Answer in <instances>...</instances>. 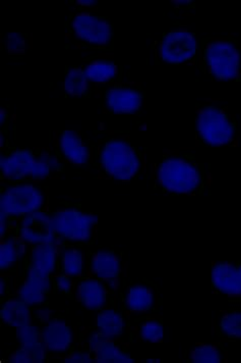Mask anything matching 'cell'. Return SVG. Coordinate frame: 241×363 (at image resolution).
Segmentation results:
<instances>
[{
  "label": "cell",
  "instance_id": "30",
  "mask_svg": "<svg viewBox=\"0 0 241 363\" xmlns=\"http://www.w3.org/2000/svg\"><path fill=\"white\" fill-rule=\"evenodd\" d=\"M224 358V351L214 344H199L189 353L192 363H221Z\"/></svg>",
  "mask_w": 241,
  "mask_h": 363
},
{
  "label": "cell",
  "instance_id": "4",
  "mask_svg": "<svg viewBox=\"0 0 241 363\" xmlns=\"http://www.w3.org/2000/svg\"><path fill=\"white\" fill-rule=\"evenodd\" d=\"M201 66L215 80H237L241 77L240 43L233 37L204 38Z\"/></svg>",
  "mask_w": 241,
  "mask_h": 363
},
{
  "label": "cell",
  "instance_id": "31",
  "mask_svg": "<svg viewBox=\"0 0 241 363\" xmlns=\"http://www.w3.org/2000/svg\"><path fill=\"white\" fill-rule=\"evenodd\" d=\"M165 336L164 325L159 320H148L139 328V337L147 343H162Z\"/></svg>",
  "mask_w": 241,
  "mask_h": 363
},
{
  "label": "cell",
  "instance_id": "14",
  "mask_svg": "<svg viewBox=\"0 0 241 363\" xmlns=\"http://www.w3.org/2000/svg\"><path fill=\"white\" fill-rule=\"evenodd\" d=\"M41 339L50 354H69L74 343V330L66 320L53 318L42 328Z\"/></svg>",
  "mask_w": 241,
  "mask_h": 363
},
{
  "label": "cell",
  "instance_id": "36",
  "mask_svg": "<svg viewBox=\"0 0 241 363\" xmlns=\"http://www.w3.org/2000/svg\"><path fill=\"white\" fill-rule=\"evenodd\" d=\"M76 2V6H80L83 9H91L93 6H97V1H95V0H78V1Z\"/></svg>",
  "mask_w": 241,
  "mask_h": 363
},
{
  "label": "cell",
  "instance_id": "6",
  "mask_svg": "<svg viewBox=\"0 0 241 363\" xmlns=\"http://www.w3.org/2000/svg\"><path fill=\"white\" fill-rule=\"evenodd\" d=\"M66 29L73 38L90 50L112 48L114 26L107 17L90 11H80L67 18Z\"/></svg>",
  "mask_w": 241,
  "mask_h": 363
},
{
  "label": "cell",
  "instance_id": "27",
  "mask_svg": "<svg viewBox=\"0 0 241 363\" xmlns=\"http://www.w3.org/2000/svg\"><path fill=\"white\" fill-rule=\"evenodd\" d=\"M91 85L86 77L83 67L67 66L64 71V90L69 97H89L91 95Z\"/></svg>",
  "mask_w": 241,
  "mask_h": 363
},
{
  "label": "cell",
  "instance_id": "29",
  "mask_svg": "<svg viewBox=\"0 0 241 363\" xmlns=\"http://www.w3.org/2000/svg\"><path fill=\"white\" fill-rule=\"evenodd\" d=\"M218 330L224 338L241 340V309L225 313L218 323Z\"/></svg>",
  "mask_w": 241,
  "mask_h": 363
},
{
  "label": "cell",
  "instance_id": "28",
  "mask_svg": "<svg viewBox=\"0 0 241 363\" xmlns=\"http://www.w3.org/2000/svg\"><path fill=\"white\" fill-rule=\"evenodd\" d=\"M59 271L71 279L83 278L86 272L83 251L73 245L64 246L59 252Z\"/></svg>",
  "mask_w": 241,
  "mask_h": 363
},
{
  "label": "cell",
  "instance_id": "1",
  "mask_svg": "<svg viewBox=\"0 0 241 363\" xmlns=\"http://www.w3.org/2000/svg\"><path fill=\"white\" fill-rule=\"evenodd\" d=\"M156 182L169 195L204 194L208 178L205 167L192 155H165L156 164Z\"/></svg>",
  "mask_w": 241,
  "mask_h": 363
},
{
  "label": "cell",
  "instance_id": "9",
  "mask_svg": "<svg viewBox=\"0 0 241 363\" xmlns=\"http://www.w3.org/2000/svg\"><path fill=\"white\" fill-rule=\"evenodd\" d=\"M158 53L162 62L166 64H191L199 57L196 34L184 29L165 32L160 40Z\"/></svg>",
  "mask_w": 241,
  "mask_h": 363
},
{
  "label": "cell",
  "instance_id": "18",
  "mask_svg": "<svg viewBox=\"0 0 241 363\" xmlns=\"http://www.w3.org/2000/svg\"><path fill=\"white\" fill-rule=\"evenodd\" d=\"M88 345L96 363L134 362V358L127 353V351L118 346L114 340L105 338L97 330L90 335Z\"/></svg>",
  "mask_w": 241,
  "mask_h": 363
},
{
  "label": "cell",
  "instance_id": "7",
  "mask_svg": "<svg viewBox=\"0 0 241 363\" xmlns=\"http://www.w3.org/2000/svg\"><path fill=\"white\" fill-rule=\"evenodd\" d=\"M53 229L62 243L86 244L94 238L98 216L76 206H66L53 211Z\"/></svg>",
  "mask_w": 241,
  "mask_h": 363
},
{
  "label": "cell",
  "instance_id": "22",
  "mask_svg": "<svg viewBox=\"0 0 241 363\" xmlns=\"http://www.w3.org/2000/svg\"><path fill=\"white\" fill-rule=\"evenodd\" d=\"M156 306V294L147 285H133L124 295V306L129 313L143 314L150 313Z\"/></svg>",
  "mask_w": 241,
  "mask_h": 363
},
{
  "label": "cell",
  "instance_id": "19",
  "mask_svg": "<svg viewBox=\"0 0 241 363\" xmlns=\"http://www.w3.org/2000/svg\"><path fill=\"white\" fill-rule=\"evenodd\" d=\"M89 82L93 85L108 86L119 83L122 67L108 58H94L83 66Z\"/></svg>",
  "mask_w": 241,
  "mask_h": 363
},
{
  "label": "cell",
  "instance_id": "32",
  "mask_svg": "<svg viewBox=\"0 0 241 363\" xmlns=\"http://www.w3.org/2000/svg\"><path fill=\"white\" fill-rule=\"evenodd\" d=\"M28 34L20 32H9L4 35L2 45L11 57H20L25 55L28 45Z\"/></svg>",
  "mask_w": 241,
  "mask_h": 363
},
{
  "label": "cell",
  "instance_id": "24",
  "mask_svg": "<svg viewBox=\"0 0 241 363\" xmlns=\"http://www.w3.org/2000/svg\"><path fill=\"white\" fill-rule=\"evenodd\" d=\"M127 323L124 314L114 308H103L96 316V330L102 336L110 340H117L124 336Z\"/></svg>",
  "mask_w": 241,
  "mask_h": 363
},
{
  "label": "cell",
  "instance_id": "16",
  "mask_svg": "<svg viewBox=\"0 0 241 363\" xmlns=\"http://www.w3.org/2000/svg\"><path fill=\"white\" fill-rule=\"evenodd\" d=\"M211 285L219 294L241 300V276L236 264L216 262L211 269Z\"/></svg>",
  "mask_w": 241,
  "mask_h": 363
},
{
  "label": "cell",
  "instance_id": "3",
  "mask_svg": "<svg viewBox=\"0 0 241 363\" xmlns=\"http://www.w3.org/2000/svg\"><path fill=\"white\" fill-rule=\"evenodd\" d=\"M196 137L210 147H223L237 138L238 124L228 109L215 104H199L196 113Z\"/></svg>",
  "mask_w": 241,
  "mask_h": 363
},
{
  "label": "cell",
  "instance_id": "21",
  "mask_svg": "<svg viewBox=\"0 0 241 363\" xmlns=\"http://www.w3.org/2000/svg\"><path fill=\"white\" fill-rule=\"evenodd\" d=\"M0 320L4 325L15 329L30 325L32 323L31 306L17 296L6 298L0 307Z\"/></svg>",
  "mask_w": 241,
  "mask_h": 363
},
{
  "label": "cell",
  "instance_id": "39",
  "mask_svg": "<svg viewBox=\"0 0 241 363\" xmlns=\"http://www.w3.org/2000/svg\"><path fill=\"white\" fill-rule=\"evenodd\" d=\"M160 360L158 359H147L146 360V362H159Z\"/></svg>",
  "mask_w": 241,
  "mask_h": 363
},
{
  "label": "cell",
  "instance_id": "5",
  "mask_svg": "<svg viewBox=\"0 0 241 363\" xmlns=\"http://www.w3.org/2000/svg\"><path fill=\"white\" fill-rule=\"evenodd\" d=\"M47 204V193L37 182L23 181L6 183L0 193V215L11 220L44 211Z\"/></svg>",
  "mask_w": 241,
  "mask_h": 363
},
{
  "label": "cell",
  "instance_id": "12",
  "mask_svg": "<svg viewBox=\"0 0 241 363\" xmlns=\"http://www.w3.org/2000/svg\"><path fill=\"white\" fill-rule=\"evenodd\" d=\"M52 278L28 265L24 280L18 286L17 297L31 307L43 306L53 289Z\"/></svg>",
  "mask_w": 241,
  "mask_h": 363
},
{
  "label": "cell",
  "instance_id": "13",
  "mask_svg": "<svg viewBox=\"0 0 241 363\" xmlns=\"http://www.w3.org/2000/svg\"><path fill=\"white\" fill-rule=\"evenodd\" d=\"M57 153L66 164L83 167L91 160V150L80 132L62 130L57 133Z\"/></svg>",
  "mask_w": 241,
  "mask_h": 363
},
{
  "label": "cell",
  "instance_id": "20",
  "mask_svg": "<svg viewBox=\"0 0 241 363\" xmlns=\"http://www.w3.org/2000/svg\"><path fill=\"white\" fill-rule=\"evenodd\" d=\"M28 265L48 276H55L59 267V246L57 244L31 246Z\"/></svg>",
  "mask_w": 241,
  "mask_h": 363
},
{
  "label": "cell",
  "instance_id": "8",
  "mask_svg": "<svg viewBox=\"0 0 241 363\" xmlns=\"http://www.w3.org/2000/svg\"><path fill=\"white\" fill-rule=\"evenodd\" d=\"M104 111L110 115H134L143 108L146 91L131 84H111L101 90Z\"/></svg>",
  "mask_w": 241,
  "mask_h": 363
},
{
  "label": "cell",
  "instance_id": "11",
  "mask_svg": "<svg viewBox=\"0 0 241 363\" xmlns=\"http://www.w3.org/2000/svg\"><path fill=\"white\" fill-rule=\"evenodd\" d=\"M37 150L34 149H8L0 157L1 180L6 183L31 181Z\"/></svg>",
  "mask_w": 241,
  "mask_h": 363
},
{
  "label": "cell",
  "instance_id": "10",
  "mask_svg": "<svg viewBox=\"0 0 241 363\" xmlns=\"http://www.w3.org/2000/svg\"><path fill=\"white\" fill-rule=\"evenodd\" d=\"M15 235L23 240L28 246L41 244H59L53 229L52 213L39 211L18 218L15 223Z\"/></svg>",
  "mask_w": 241,
  "mask_h": 363
},
{
  "label": "cell",
  "instance_id": "17",
  "mask_svg": "<svg viewBox=\"0 0 241 363\" xmlns=\"http://www.w3.org/2000/svg\"><path fill=\"white\" fill-rule=\"evenodd\" d=\"M75 295L78 302L88 311H100L108 303L107 285L94 277L78 279Z\"/></svg>",
  "mask_w": 241,
  "mask_h": 363
},
{
  "label": "cell",
  "instance_id": "23",
  "mask_svg": "<svg viewBox=\"0 0 241 363\" xmlns=\"http://www.w3.org/2000/svg\"><path fill=\"white\" fill-rule=\"evenodd\" d=\"M64 160L57 152H52L47 149H38L33 171H32L31 181L39 183V182L47 180L53 174L64 173Z\"/></svg>",
  "mask_w": 241,
  "mask_h": 363
},
{
  "label": "cell",
  "instance_id": "25",
  "mask_svg": "<svg viewBox=\"0 0 241 363\" xmlns=\"http://www.w3.org/2000/svg\"><path fill=\"white\" fill-rule=\"evenodd\" d=\"M17 340L20 347L29 350L35 363H42L47 359V350L41 339V329L30 323L17 329Z\"/></svg>",
  "mask_w": 241,
  "mask_h": 363
},
{
  "label": "cell",
  "instance_id": "38",
  "mask_svg": "<svg viewBox=\"0 0 241 363\" xmlns=\"http://www.w3.org/2000/svg\"><path fill=\"white\" fill-rule=\"evenodd\" d=\"M236 267H237L238 272H240L241 276V262H237V264H236Z\"/></svg>",
  "mask_w": 241,
  "mask_h": 363
},
{
  "label": "cell",
  "instance_id": "35",
  "mask_svg": "<svg viewBox=\"0 0 241 363\" xmlns=\"http://www.w3.org/2000/svg\"><path fill=\"white\" fill-rule=\"evenodd\" d=\"M8 362L11 363H35L31 352L24 347H20L16 350L9 357Z\"/></svg>",
  "mask_w": 241,
  "mask_h": 363
},
{
  "label": "cell",
  "instance_id": "26",
  "mask_svg": "<svg viewBox=\"0 0 241 363\" xmlns=\"http://www.w3.org/2000/svg\"><path fill=\"white\" fill-rule=\"evenodd\" d=\"M27 244L17 235L1 239L0 244V269L11 271L27 255Z\"/></svg>",
  "mask_w": 241,
  "mask_h": 363
},
{
  "label": "cell",
  "instance_id": "33",
  "mask_svg": "<svg viewBox=\"0 0 241 363\" xmlns=\"http://www.w3.org/2000/svg\"><path fill=\"white\" fill-rule=\"evenodd\" d=\"M53 290L57 291V292L61 293V294L69 295L73 294L75 291V286H74V279L69 278L66 274H55L53 276Z\"/></svg>",
  "mask_w": 241,
  "mask_h": 363
},
{
  "label": "cell",
  "instance_id": "37",
  "mask_svg": "<svg viewBox=\"0 0 241 363\" xmlns=\"http://www.w3.org/2000/svg\"><path fill=\"white\" fill-rule=\"evenodd\" d=\"M8 290V281H6V279L1 278V281H0V295H1V296H4V294H6Z\"/></svg>",
  "mask_w": 241,
  "mask_h": 363
},
{
  "label": "cell",
  "instance_id": "15",
  "mask_svg": "<svg viewBox=\"0 0 241 363\" xmlns=\"http://www.w3.org/2000/svg\"><path fill=\"white\" fill-rule=\"evenodd\" d=\"M89 271L92 277L115 289L122 276V260L114 251L102 249L92 253L89 260Z\"/></svg>",
  "mask_w": 241,
  "mask_h": 363
},
{
  "label": "cell",
  "instance_id": "2",
  "mask_svg": "<svg viewBox=\"0 0 241 363\" xmlns=\"http://www.w3.org/2000/svg\"><path fill=\"white\" fill-rule=\"evenodd\" d=\"M97 157L101 173L114 181H133L143 171V155L129 138L122 135L105 137L99 145Z\"/></svg>",
  "mask_w": 241,
  "mask_h": 363
},
{
  "label": "cell",
  "instance_id": "34",
  "mask_svg": "<svg viewBox=\"0 0 241 363\" xmlns=\"http://www.w3.org/2000/svg\"><path fill=\"white\" fill-rule=\"evenodd\" d=\"M66 363H91L95 362L94 356L90 351H74L69 352L64 358Z\"/></svg>",
  "mask_w": 241,
  "mask_h": 363
}]
</instances>
